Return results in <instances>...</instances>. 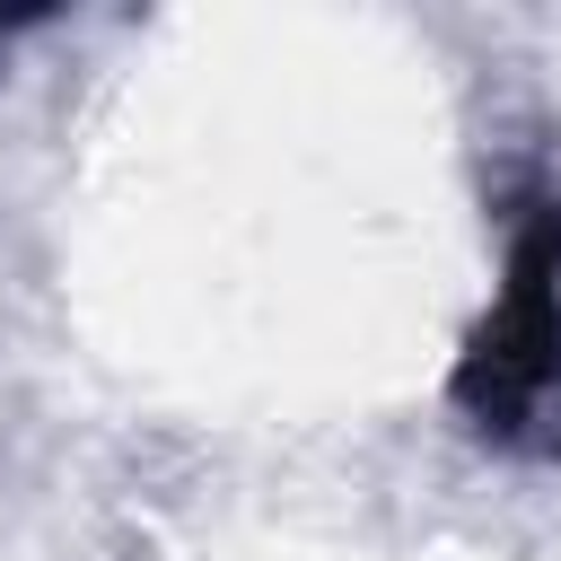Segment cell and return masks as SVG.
Instances as JSON below:
<instances>
[{
  "instance_id": "cell-1",
  "label": "cell",
  "mask_w": 561,
  "mask_h": 561,
  "mask_svg": "<svg viewBox=\"0 0 561 561\" xmlns=\"http://www.w3.org/2000/svg\"><path fill=\"white\" fill-rule=\"evenodd\" d=\"M456 403L491 438L561 447V202H526L508 237L500 307L482 316L456 368Z\"/></svg>"
}]
</instances>
